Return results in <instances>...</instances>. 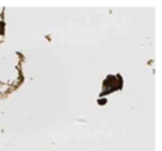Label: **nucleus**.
Segmentation results:
<instances>
[{"label": "nucleus", "mask_w": 162, "mask_h": 151, "mask_svg": "<svg viewBox=\"0 0 162 151\" xmlns=\"http://www.w3.org/2000/svg\"><path fill=\"white\" fill-rule=\"evenodd\" d=\"M98 102H99L100 105H103V103H105V99H103V100H99Z\"/></svg>", "instance_id": "nucleus-1"}]
</instances>
